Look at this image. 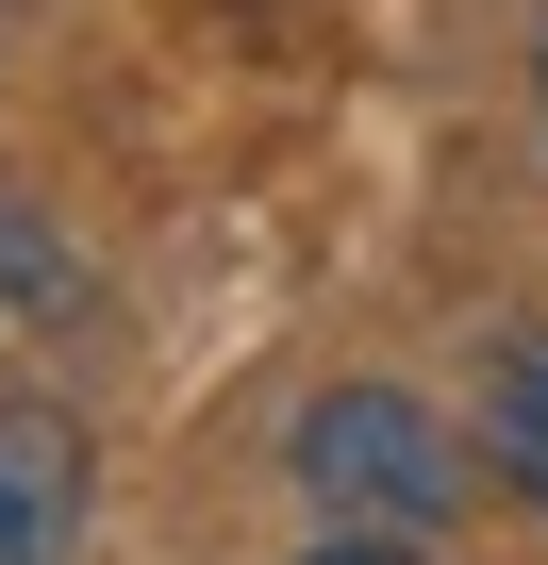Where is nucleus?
Masks as SVG:
<instances>
[{
  "label": "nucleus",
  "instance_id": "obj_4",
  "mask_svg": "<svg viewBox=\"0 0 548 565\" xmlns=\"http://www.w3.org/2000/svg\"><path fill=\"white\" fill-rule=\"evenodd\" d=\"M0 266H18V300H34V317L67 300V249H51V216H34V200H0Z\"/></svg>",
  "mask_w": 548,
  "mask_h": 565
},
{
  "label": "nucleus",
  "instance_id": "obj_3",
  "mask_svg": "<svg viewBox=\"0 0 548 565\" xmlns=\"http://www.w3.org/2000/svg\"><path fill=\"white\" fill-rule=\"evenodd\" d=\"M465 449H482L498 499L548 515V333H498V350H482V416H465Z\"/></svg>",
  "mask_w": 548,
  "mask_h": 565
},
{
  "label": "nucleus",
  "instance_id": "obj_2",
  "mask_svg": "<svg viewBox=\"0 0 548 565\" xmlns=\"http://www.w3.org/2000/svg\"><path fill=\"white\" fill-rule=\"evenodd\" d=\"M67 532H84V433L51 399H18L0 416V565H51Z\"/></svg>",
  "mask_w": 548,
  "mask_h": 565
},
{
  "label": "nucleus",
  "instance_id": "obj_1",
  "mask_svg": "<svg viewBox=\"0 0 548 565\" xmlns=\"http://www.w3.org/2000/svg\"><path fill=\"white\" fill-rule=\"evenodd\" d=\"M300 482H316V515L333 532H449L465 515V482H482V449L432 416V399H399V383H333V399H300Z\"/></svg>",
  "mask_w": 548,
  "mask_h": 565
},
{
  "label": "nucleus",
  "instance_id": "obj_5",
  "mask_svg": "<svg viewBox=\"0 0 548 565\" xmlns=\"http://www.w3.org/2000/svg\"><path fill=\"white\" fill-rule=\"evenodd\" d=\"M300 565H432V548H399V532H316Z\"/></svg>",
  "mask_w": 548,
  "mask_h": 565
},
{
  "label": "nucleus",
  "instance_id": "obj_6",
  "mask_svg": "<svg viewBox=\"0 0 548 565\" xmlns=\"http://www.w3.org/2000/svg\"><path fill=\"white\" fill-rule=\"evenodd\" d=\"M531 117H548V51H531Z\"/></svg>",
  "mask_w": 548,
  "mask_h": 565
}]
</instances>
